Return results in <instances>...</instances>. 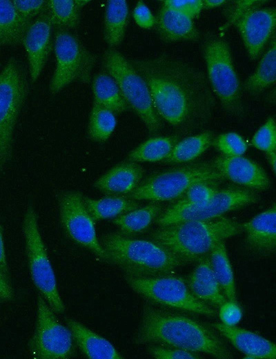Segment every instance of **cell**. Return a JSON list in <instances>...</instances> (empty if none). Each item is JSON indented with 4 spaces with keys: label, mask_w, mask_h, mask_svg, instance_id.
<instances>
[{
    "label": "cell",
    "mask_w": 276,
    "mask_h": 359,
    "mask_svg": "<svg viewBox=\"0 0 276 359\" xmlns=\"http://www.w3.org/2000/svg\"><path fill=\"white\" fill-rule=\"evenodd\" d=\"M130 61L146 82L159 118L180 128L210 113L213 95L199 69L168 55Z\"/></svg>",
    "instance_id": "cell-1"
},
{
    "label": "cell",
    "mask_w": 276,
    "mask_h": 359,
    "mask_svg": "<svg viewBox=\"0 0 276 359\" xmlns=\"http://www.w3.org/2000/svg\"><path fill=\"white\" fill-rule=\"evenodd\" d=\"M137 345L158 343L219 359L233 358L225 342L206 324L184 314L146 305L134 338Z\"/></svg>",
    "instance_id": "cell-2"
},
{
    "label": "cell",
    "mask_w": 276,
    "mask_h": 359,
    "mask_svg": "<svg viewBox=\"0 0 276 359\" xmlns=\"http://www.w3.org/2000/svg\"><path fill=\"white\" fill-rule=\"evenodd\" d=\"M242 231L241 223L221 216L160 226L151 239L187 264L208 257L217 243Z\"/></svg>",
    "instance_id": "cell-3"
},
{
    "label": "cell",
    "mask_w": 276,
    "mask_h": 359,
    "mask_svg": "<svg viewBox=\"0 0 276 359\" xmlns=\"http://www.w3.org/2000/svg\"><path fill=\"white\" fill-rule=\"evenodd\" d=\"M105 261L126 275L152 277L169 275L186 263L153 240L136 239L122 233H110L100 242Z\"/></svg>",
    "instance_id": "cell-4"
},
{
    "label": "cell",
    "mask_w": 276,
    "mask_h": 359,
    "mask_svg": "<svg viewBox=\"0 0 276 359\" xmlns=\"http://www.w3.org/2000/svg\"><path fill=\"white\" fill-rule=\"evenodd\" d=\"M223 179L211 162L191 163L150 175L126 197L133 200L169 201L184 195L195 184Z\"/></svg>",
    "instance_id": "cell-5"
},
{
    "label": "cell",
    "mask_w": 276,
    "mask_h": 359,
    "mask_svg": "<svg viewBox=\"0 0 276 359\" xmlns=\"http://www.w3.org/2000/svg\"><path fill=\"white\" fill-rule=\"evenodd\" d=\"M202 52L212 91L228 113L236 117L242 115L241 84L228 42L217 35L208 34L203 42Z\"/></svg>",
    "instance_id": "cell-6"
},
{
    "label": "cell",
    "mask_w": 276,
    "mask_h": 359,
    "mask_svg": "<svg viewBox=\"0 0 276 359\" xmlns=\"http://www.w3.org/2000/svg\"><path fill=\"white\" fill-rule=\"evenodd\" d=\"M102 66L115 79L129 108L148 132L155 134L161 130L162 124L154 108L148 85L130 59L115 48H109L103 55Z\"/></svg>",
    "instance_id": "cell-7"
},
{
    "label": "cell",
    "mask_w": 276,
    "mask_h": 359,
    "mask_svg": "<svg viewBox=\"0 0 276 359\" xmlns=\"http://www.w3.org/2000/svg\"><path fill=\"white\" fill-rule=\"evenodd\" d=\"M28 90L23 65L10 57L0 72V168L12 157L14 128Z\"/></svg>",
    "instance_id": "cell-8"
},
{
    "label": "cell",
    "mask_w": 276,
    "mask_h": 359,
    "mask_svg": "<svg viewBox=\"0 0 276 359\" xmlns=\"http://www.w3.org/2000/svg\"><path fill=\"white\" fill-rule=\"evenodd\" d=\"M23 233L34 285L55 313H64L65 304L59 293L55 272L39 231L37 213L32 206H29L25 213Z\"/></svg>",
    "instance_id": "cell-9"
},
{
    "label": "cell",
    "mask_w": 276,
    "mask_h": 359,
    "mask_svg": "<svg viewBox=\"0 0 276 359\" xmlns=\"http://www.w3.org/2000/svg\"><path fill=\"white\" fill-rule=\"evenodd\" d=\"M55 68L49 90L55 95L74 81L88 84L96 62V56L70 30L57 29L54 37Z\"/></svg>",
    "instance_id": "cell-10"
},
{
    "label": "cell",
    "mask_w": 276,
    "mask_h": 359,
    "mask_svg": "<svg viewBox=\"0 0 276 359\" xmlns=\"http://www.w3.org/2000/svg\"><path fill=\"white\" fill-rule=\"evenodd\" d=\"M130 287L137 294L159 305L214 317L216 311L197 299L183 278L169 275L152 277L126 275Z\"/></svg>",
    "instance_id": "cell-11"
},
{
    "label": "cell",
    "mask_w": 276,
    "mask_h": 359,
    "mask_svg": "<svg viewBox=\"0 0 276 359\" xmlns=\"http://www.w3.org/2000/svg\"><path fill=\"white\" fill-rule=\"evenodd\" d=\"M259 200L255 191L244 187L217 189L207 202L190 205L178 201L168 207L157 219L160 226L187 220H207L223 216L225 213L255 204Z\"/></svg>",
    "instance_id": "cell-12"
},
{
    "label": "cell",
    "mask_w": 276,
    "mask_h": 359,
    "mask_svg": "<svg viewBox=\"0 0 276 359\" xmlns=\"http://www.w3.org/2000/svg\"><path fill=\"white\" fill-rule=\"evenodd\" d=\"M36 326L28 347L35 358L68 359L74 354L70 329L58 320L55 312L41 294L37 298Z\"/></svg>",
    "instance_id": "cell-13"
},
{
    "label": "cell",
    "mask_w": 276,
    "mask_h": 359,
    "mask_svg": "<svg viewBox=\"0 0 276 359\" xmlns=\"http://www.w3.org/2000/svg\"><path fill=\"white\" fill-rule=\"evenodd\" d=\"M59 208L62 226L69 237L104 260L105 252L97 236L95 220L84 204L83 195L77 191L63 193L59 198Z\"/></svg>",
    "instance_id": "cell-14"
},
{
    "label": "cell",
    "mask_w": 276,
    "mask_h": 359,
    "mask_svg": "<svg viewBox=\"0 0 276 359\" xmlns=\"http://www.w3.org/2000/svg\"><path fill=\"white\" fill-rule=\"evenodd\" d=\"M250 59H256L273 36L276 26V10L255 7L241 14L234 22Z\"/></svg>",
    "instance_id": "cell-15"
},
{
    "label": "cell",
    "mask_w": 276,
    "mask_h": 359,
    "mask_svg": "<svg viewBox=\"0 0 276 359\" xmlns=\"http://www.w3.org/2000/svg\"><path fill=\"white\" fill-rule=\"evenodd\" d=\"M52 27L46 9L31 22L24 35L22 44L32 82L40 76L53 49Z\"/></svg>",
    "instance_id": "cell-16"
},
{
    "label": "cell",
    "mask_w": 276,
    "mask_h": 359,
    "mask_svg": "<svg viewBox=\"0 0 276 359\" xmlns=\"http://www.w3.org/2000/svg\"><path fill=\"white\" fill-rule=\"evenodd\" d=\"M225 179L253 191H266L270 182L265 171L254 161L243 156L219 155L211 161Z\"/></svg>",
    "instance_id": "cell-17"
},
{
    "label": "cell",
    "mask_w": 276,
    "mask_h": 359,
    "mask_svg": "<svg viewBox=\"0 0 276 359\" xmlns=\"http://www.w3.org/2000/svg\"><path fill=\"white\" fill-rule=\"evenodd\" d=\"M213 325L221 336L245 355V358H276L275 344L260 335L236 325L229 326L218 322Z\"/></svg>",
    "instance_id": "cell-18"
},
{
    "label": "cell",
    "mask_w": 276,
    "mask_h": 359,
    "mask_svg": "<svg viewBox=\"0 0 276 359\" xmlns=\"http://www.w3.org/2000/svg\"><path fill=\"white\" fill-rule=\"evenodd\" d=\"M246 234V243L253 251L268 255L276 249V206L270 208L241 223Z\"/></svg>",
    "instance_id": "cell-19"
},
{
    "label": "cell",
    "mask_w": 276,
    "mask_h": 359,
    "mask_svg": "<svg viewBox=\"0 0 276 359\" xmlns=\"http://www.w3.org/2000/svg\"><path fill=\"white\" fill-rule=\"evenodd\" d=\"M144 173L137 162H121L98 178L94 186L108 195H128L141 183Z\"/></svg>",
    "instance_id": "cell-20"
},
{
    "label": "cell",
    "mask_w": 276,
    "mask_h": 359,
    "mask_svg": "<svg viewBox=\"0 0 276 359\" xmlns=\"http://www.w3.org/2000/svg\"><path fill=\"white\" fill-rule=\"evenodd\" d=\"M73 340L83 355L90 359H122L123 356L107 339L72 318H66Z\"/></svg>",
    "instance_id": "cell-21"
},
{
    "label": "cell",
    "mask_w": 276,
    "mask_h": 359,
    "mask_svg": "<svg viewBox=\"0 0 276 359\" xmlns=\"http://www.w3.org/2000/svg\"><path fill=\"white\" fill-rule=\"evenodd\" d=\"M157 30L166 42L195 41L199 32L190 17L161 6L155 18Z\"/></svg>",
    "instance_id": "cell-22"
},
{
    "label": "cell",
    "mask_w": 276,
    "mask_h": 359,
    "mask_svg": "<svg viewBox=\"0 0 276 359\" xmlns=\"http://www.w3.org/2000/svg\"><path fill=\"white\" fill-rule=\"evenodd\" d=\"M129 19L126 0H108L103 17V37L110 48H115L123 41Z\"/></svg>",
    "instance_id": "cell-23"
},
{
    "label": "cell",
    "mask_w": 276,
    "mask_h": 359,
    "mask_svg": "<svg viewBox=\"0 0 276 359\" xmlns=\"http://www.w3.org/2000/svg\"><path fill=\"white\" fill-rule=\"evenodd\" d=\"M31 22L17 13L12 1L0 0V47L22 44Z\"/></svg>",
    "instance_id": "cell-24"
},
{
    "label": "cell",
    "mask_w": 276,
    "mask_h": 359,
    "mask_svg": "<svg viewBox=\"0 0 276 359\" xmlns=\"http://www.w3.org/2000/svg\"><path fill=\"white\" fill-rule=\"evenodd\" d=\"M92 91L93 101L104 106L115 114L129 108L116 81L104 70L94 76Z\"/></svg>",
    "instance_id": "cell-25"
},
{
    "label": "cell",
    "mask_w": 276,
    "mask_h": 359,
    "mask_svg": "<svg viewBox=\"0 0 276 359\" xmlns=\"http://www.w3.org/2000/svg\"><path fill=\"white\" fill-rule=\"evenodd\" d=\"M273 35L270 46L261 58L255 70L244 82L247 93L256 95L273 86L276 80V42Z\"/></svg>",
    "instance_id": "cell-26"
},
{
    "label": "cell",
    "mask_w": 276,
    "mask_h": 359,
    "mask_svg": "<svg viewBox=\"0 0 276 359\" xmlns=\"http://www.w3.org/2000/svg\"><path fill=\"white\" fill-rule=\"evenodd\" d=\"M84 204L95 221L115 218L139 207V204L123 195H109L101 199L83 196Z\"/></svg>",
    "instance_id": "cell-27"
},
{
    "label": "cell",
    "mask_w": 276,
    "mask_h": 359,
    "mask_svg": "<svg viewBox=\"0 0 276 359\" xmlns=\"http://www.w3.org/2000/svg\"><path fill=\"white\" fill-rule=\"evenodd\" d=\"M90 0H48L47 12L52 26L70 30L76 28L81 20L82 8Z\"/></svg>",
    "instance_id": "cell-28"
},
{
    "label": "cell",
    "mask_w": 276,
    "mask_h": 359,
    "mask_svg": "<svg viewBox=\"0 0 276 359\" xmlns=\"http://www.w3.org/2000/svg\"><path fill=\"white\" fill-rule=\"evenodd\" d=\"M209 260L221 291L228 300L237 302L236 288L232 266L224 241L217 243L210 251Z\"/></svg>",
    "instance_id": "cell-29"
},
{
    "label": "cell",
    "mask_w": 276,
    "mask_h": 359,
    "mask_svg": "<svg viewBox=\"0 0 276 359\" xmlns=\"http://www.w3.org/2000/svg\"><path fill=\"white\" fill-rule=\"evenodd\" d=\"M213 133L209 130L187 137L176 143L162 162L168 164L190 162L203 154L213 144Z\"/></svg>",
    "instance_id": "cell-30"
},
{
    "label": "cell",
    "mask_w": 276,
    "mask_h": 359,
    "mask_svg": "<svg viewBox=\"0 0 276 359\" xmlns=\"http://www.w3.org/2000/svg\"><path fill=\"white\" fill-rule=\"evenodd\" d=\"M161 205L151 203L115 217L113 223L126 235L146 231L161 214Z\"/></svg>",
    "instance_id": "cell-31"
},
{
    "label": "cell",
    "mask_w": 276,
    "mask_h": 359,
    "mask_svg": "<svg viewBox=\"0 0 276 359\" xmlns=\"http://www.w3.org/2000/svg\"><path fill=\"white\" fill-rule=\"evenodd\" d=\"M176 141L173 136L151 137L131 151L128 160L134 162H162L170 154Z\"/></svg>",
    "instance_id": "cell-32"
},
{
    "label": "cell",
    "mask_w": 276,
    "mask_h": 359,
    "mask_svg": "<svg viewBox=\"0 0 276 359\" xmlns=\"http://www.w3.org/2000/svg\"><path fill=\"white\" fill-rule=\"evenodd\" d=\"M116 125L115 113L104 106L93 101L88 125L90 139L97 142H106L115 130Z\"/></svg>",
    "instance_id": "cell-33"
},
{
    "label": "cell",
    "mask_w": 276,
    "mask_h": 359,
    "mask_svg": "<svg viewBox=\"0 0 276 359\" xmlns=\"http://www.w3.org/2000/svg\"><path fill=\"white\" fill-rule=\"evenodd\" d=\"M213 144L221 155L230 157L242 156L247 150V144L236 133H226L213 139Z\"/></svg>",
    "instance_id": "cell-34"
},
{
    "label": "cell",
    "mask_w": 276,
    "mask_h": 359,
    "mask_svg": "<svg viewBox=\"0 0 276 359\" xmlns=\"http://www.w3.org/2000/svg\"><path fill=\"white\" fill-rule=\"evenodd\" d=\"M251 144L255 148L265 153L275 151L276 126L273 117H269L255 132L251 139Z\"/></svg>",
    "instance_id": "cell-35"
},
{
    "label": "cell",
    "mask_w": 276,
    "mask_h": 359,
    "mask_svg": "<svg viewBox=\"0 0 276 359\" xmlns=\"http://www.w3.org/2000/svg\"><path fill=\"white\" fill-rule=\"evenodd\" d=\"M187 285L192 293L199 300L206 304H210L219 307L226 300L221 291L214 289L213 288L201 283L195 278L189 276L187 280Z\"/></svg>",
    "instance_id": "cell-36"
},
{
    "label": "cell",
    "mask_w": 276,
    "mask_h": 359,
    "mask_svg": "<svg viewBox=\"0 0 276 359\" xmlns=\"http://www.w3.org/2000/svg\"><path fill=\"white\" fill-rule=\"evenodd\" d=\"M209 183L199 182L191 186L179 201L190 205H197L207 202L217 191L209 185Z\"/></svg>",
    "instance_id": "cell-37"
},
{
    "label": "cell",
    "mask_w": 276,
    "mask_h": 359,
    "mask_svg": "<svg viewBox=\"0 0 276 359\" xmlns=\"http://www.w3.org/2000/svg\"><path fill=\"white\" fill-rule=\"evenodd\" d=\"M17 13L24 19L32 21L47 9L45 0H12Z\"/></svg>",
    "instance_id": "cell-38"
},
{
    "label": "cell",
    "mask_w": 276,
    "mask_h": 359,
    "mask_svg": "<svg viewBox=\"0 0 276 359\" xmlns=\"http://www.w3.org/2000/svg\"><path fill=\"white\" fill-rule=\"evenodd\" d=\"M162 6L184 14L193 19L197 17L203 9L202 0H166Z\"/></svg>",
    "instance_id": "cell-39"
},
{
    "label": "cell",
    "mask_w": 276,
    "mask_h": 359,
    "mask_svg": "<svg viewBox=\"0 0 276 359\" xmlns=\"http://www.w3.org/2000/svg\"><path fill=\"white\" fill-rule=\"evenodd\" d=\"M190 276L215 290L221 291L212 269L208 256L199 261Z\"/></svg>",
    "instance_id": "cell-40"
},
{
    "label": "cell",
    "mask_w": 276,
    "mask_h": 359,
    "mask_svg": "<svg viewBox=\"0 0 276 359\" xmlns=\"http://www.w3.org/2000/svg\"><path fill=\"white\" fill-rule=\"evenodd\" d=\"M148 350L150 354L157 359H197L199 358L195 352L172 347L150 346Z\"/></svg>",
    "instance_id": "cell-41"
},
{
    "label": "cell",
    "mask_w": 276,
    "mask_h": 359,
    "mask_svg": "<svg viewBox=\"0 0 276 359\" xmlns=\"http://www.w3.org/2000/svg\"><path fill=\"white\" fill-rule=\"evenodd\" d=\"M219 316L222 324L234 326L241 320L242 311L237 302L226 300L219 306Z\"/></svg>",
    "instance_id": "cell-42"
},
{
    "label": "cell",
    "mask_w": 276,
    "mask_h": 359,
    "mask_svg": "<svg viewBox=\"0 0 276 359\" xmlns=\"http://www.w3.org/2000/svg\"><path fill=\"white\" fill-rule=\"evenodd\" d=\"M133 19L137 26L149 29L155 24V17L143 1H138L133 10Z\"/></svg>",
    "instance_id": "cell-43"
},
{
    "label": "cell",
    "mask_w": 276,
    "mask_h": 359,
    "mask_svg": "<svg viewBox=\"0 0 276 359\" xmlns=\"http://www.w3.org/2000/svg\"><path fill=\"white\" fill-rule=\"evenodd\" d=\"M13 289L9 282L8 277L0 271V299L10 301L14 298Z\"/></svg>",
    "instance_id": "cell-44"
},
{
    "label": "cell",
    "mask_w": 276,
    "mask_h": 359,
    "mask_svg": "<svg viewBox=\"0 0 276 359\" xmlns=\"http://www.w3.org/2000/svg\"><path fill=\"white\" fill-rule=\"evenodd\" d=\"M0 271L6 275L9 276V269L6 260V251L4 247L2 229L0 225Z\"/></svg>",
    "instance_id": "cell-45"
},
{
    "label": "cell",
    "mask_w": 276,
    "mask_h": 359,
    "mask_svg": "<svg viewBox=\"0 0 276 359\" xmlns=\"http://www.w3.org/2000/svg\"><path fill=\"white\" fill-rule=\"evenodd\" d=\"M227 1L225 0H202L203 9H213L224 5Z\"/></svg>",
    "instance_id": "cell-46"
},
{
    "label": "cell",
    "mask_w": 276,
    "mask_h": 359,
    "mask_svg": "<svg viewBox=\"0 0 276 359\" xmlns=\"http://www.w3.org/2000/svg\"><path fill=\"white\" fill-rule=\"evenodd\" d=\"M266 155L267 157L268 162L272 169L273 173H275L276 171V153L275 151H272L270 153H266Z\"/></svg>",
    "instance_id": "cell-47"
}]
</instances>
